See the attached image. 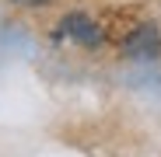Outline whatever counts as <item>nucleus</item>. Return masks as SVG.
I'll return each mask as SVG.
<instances>
[{
  "label": "nucleus",
  "instance_id": "nucleus-1",
  "mask_svg": "<svg viewBox=\"0 0 161 157\" xmlns=\"http://www.w3.org/2000/svg\"><path fill=\"white\" fill-rule=\"evenodd\" d=\"M63 28H67V35H70V39H77V42H84V45H95V42L102 39V32H98V24H95L91 18H84V14H70V18L63 21Z\"/></svg>",
  "mask_w": 161,
  "mask_h": 157
},
{
  "label": "nucleus",
  "instance_id": "nucleus-2",
  "mask_svg": "<svg viewBox=\"0 0 161 157\" xmlns=\"http://www.w3.org/2000/svg\"><path fill=\"white\" fill-rule=\"evenodd\" d=\"M18 4H46V0H18Z\"/></svg>",
  "mask_w": 161,
  "mask_h": 157
}]
</instances>
